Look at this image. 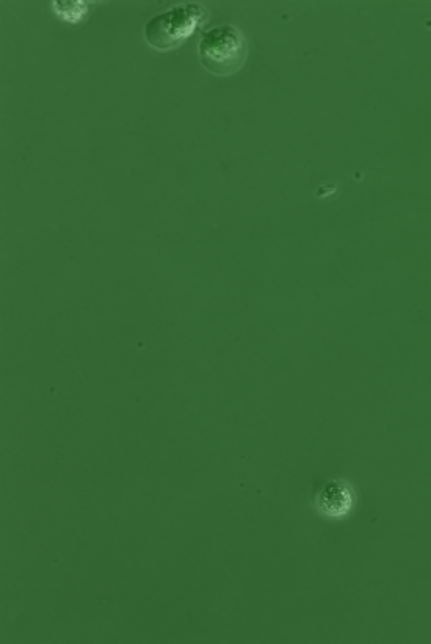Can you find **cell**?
I'll list each match as a JSON object with an SVG mask.
<instances>
[{"mask_svg": "<svg viewBox=\"0 0 431 644\" xmlns=\"http://www.w3.org/2000/svg\"><path fill=\"white\" fill-rule=\"evenodd\" d=\"M206 16V8L200 4L176 5L149 19L145 26L146 43L156 51H173L200 29Z\"/></svg>", "mask_w": 431, "mask_h": 644, "instance_id": "cell-2", "label": "cell"}, {"mask_svg": "<svg viewBox=\"0 0 431 644\" xmlns=\"http://www.w3.org/2000/svg\"><path fill=\"white\" fill-rule=\"evenodd\" d=\"M355 489L347 480L333 478L320 486L314 497L316 510L328 519L347 518L355 507Z\"/></svg>", "mask_w": 431, "mask_h": 644, "instance_id": "cell-3", "label": "cell"}, {"mask_svg": "<svg viewBox=\"0 0 431 644\" xmlns=\"http://www.w3.org/2000/svg\"><path fill=\"white\" fill-rule=\"evenodd\" d=\"M247 52V40L231 24L207 30L198 44L201 65L214 76L236 74L247 60Z\"/></svg>", "mask_w": 431, "mask_h": 644, "instance_id": "cell-1", "label": "cell"}]
</instances>
